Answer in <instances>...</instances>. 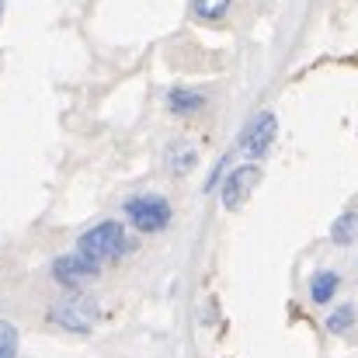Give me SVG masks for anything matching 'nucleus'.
<instances>
[{
    "label": "nucleus",
    "mask_w": 358,
    "mask_h": 358,
    "mask_svg": "<svg viewBox=\"0 0 358 358\" xmlns=\"http://www.w3.org/2000/svg\"><path fill=\"white\" fill-rule=\"evenodd\" d=\"M125 216L139 234H160L171 227V202L164 195H132L125 202Z\"/></svg>",
    "instance_id": "obj_1"
},
{
    "label": "nucleus",
    "mask_w": 358,
    "mask_h": 358,
    "mask_svg": "<svg viewBox=\"0 0 358 358\" xmlns=\"http://www.w3.org/2000/svg\"><path fill=\"white\" fill-rule=\"evenodd\" d=\"M125 227H122L119 220H105V223H98V227H91V230H84L80 240H77V247L84 250V254H91L94 261H115L122 250H125Z\"/></svg>",
    "instance_id": "obj_2"
},
{
    "label": "nucleus",
    "mask_w": 358,
    "mask_h": 358,
    "mask_svg": "<svg viewBox=\"0 0 358 358\" xmlns=\"http://www.w3.org/2000/svg\"><path fill=\"white\" fill-rule=\"evenodd\" d=\"M49 320L52 324H59V327H66V331H91L94 327V320H98V306H94V299H87V296H70V299H59L52 310H49Z\"/></svg>",
    "instance_id": "obj_3"
},
{
    "label": "nucleus",
    "mask_w": 358,
    "mask_h": 358,
    "mask_svg": "<svg viewBox=\"0 0 358 358\" xmlns=\"http://www.w3.org/2000/svg\"><path fill=\"white\" fill-rule=\"evenodd\" d=\"M98 271H101V261H94L91 254H84L80 247L73 254H63V257L52 261V278L63 282V285H73V289L84 285V282H91V278H98Z\"/></svg>",
    "instance_id": "obj_4"
},
{
    "label": "nucleus",
    "mask_w": 358,
    "mask_h": 358,
    "mask_svg": "<svg viewBox=\"0 0 358 358\" xmlns=\"http://www.w3.org/2000/svg\"><path fill=\"white\" fill-rule=\"evenodd\" d=\"M275 132H278V119H275L271 112H257L254 119L247 122L243 136H240V150H243L250 160H261V157L271 150Z\"/></svg>",
    "instance_id": "obj_5"
},
{
    "label": "nucleus",
    "mask_w": 358,
    "mask_h": 358,
    "mask_svg": "<svg viewBox=\"0 0 358 358\" xmlns=\"http://www.w3.org/2000/svg\"><path fill=\"white\" fill-rule=\"evenodd\" d=\"M257 181H261V167H257V164H243V167H234V171L227 174L223 188H220V195H223V209L237 213L240 206L250 199V192L257 188Z\"/></svg>",
    "instance_id": "obj_6"
},
{
    "label": "nucleus",
    "mask_w": 358,
    "mask_h": 358,
    "mask_svg": "<svg viewBox=\"0 0 358 358\" xmlns=\"http://www.w3.org/2000/svg\"><path fill=\"white\" fill-rule=\"evenodd\" d=\"M338 289H341V275H338V271H331V268L313 271V278H310V299H313L317 306L331 303V299L338 296Z\"/></svg>",
    "instance_id": "obj_7"
},
{
    "label": "nucleus",
    "mask_w": 358,
    "mask_h": 358,
    "mask_svg": "<svg viewBox=\"0 0 358 358\" xmlns=\"http://www.w3.org/2000/svg\"><path fill=\"white\" fill-rule=\"evenodd\" d=\"M164 157H167V171H171V174H188V171L199 164V150H195L192 143H185V139H174Z\"/></svg>",
    "instance_id": "obj_8"
},
{
    "label": "nucleus",
    "mask_w": 358,
    "mask_h": 358,
    "mask_svg": "<svg viewBox=\"0 0 358 358\" xmlns=\"http://www.w3.org/2000/svg\"><path fill=\"white\" fill-rule=\"evenodd\" d=\"M167 108H171L174 115H195V112L206 108V94L188 91V87H171V91H167Z\"/></svg>",
    "instance_id": "obj_9"
},
{
    "label": "nucleus",
    "mask_w": 358,
    "mask_h": 358,
    "mask_svg": "<svg viewBox=\"0 0 358 358\" xmlns=\"http://www.w3.org/2000/svg\"><path fill=\"white\" fill-rule=\"evenodd\" d=\"M331 240L338 243V247H348V243H355L358 240V213H341L334 223H331Z\"/></svg>",
    "instance_id": "obj_10"
},
{
    "label": "nucleus",
    "mask_w": 358,
    "mask_h": 358,
    "mask_svg": "<svg viewBox=\"0 0 358 358\" xmlns=\"http://www.w3.org/2000/svg\"><path fill=\"white\" fill-rule=\"evenodd\" d=\"M192 10L202 21H223L230 10V0H192Z\"/></svg>",
    "instance_id": "obj_11"
},
{
    "label": "nucleus",
    "mask_w": 358,
    "mask_h": 358,
    "mask_svg": "<svg viewBox=\"0 0 358 358\" xmlns=\"http://www.w3.org/2000/svg\"><path fill=\"white\" fill-rule=\"evenodd\" d=\"M352 324H355V306H352V303L338 306V310L327 317V331H331V334H341V331H348Z\"/></svg>",
    "instance_id": "obj_12"
},
{
    "label": "nucleus",
    "mask_w": 358,
    "mask_h": 358,
    "mask_svg": "<svg viewBox=\"0 0 358 358\" xmlns=\"http://www.w3.org/2000/svg\"><path fill=\"white\" fill-rule=\"evenodd\" d=\"M0 358H17V327L0 320Z\"/></svg>",
    "instance_id": "obj_13"
},
{
    "label": "nucleus",
    "mask_w": 358,
    "mask_h": 358,
    "mask_svg": "<svg viewBox=\"0 0 358 358\" xmlns=\"http://www.w3.org/2000/svg\"><path fill=\"white\" fill-rule=\"evenodd\" d=\"M0 10H3V0H0Z\"/></svg>",
    "instance_id": "obj_14"
}]
</instances>
